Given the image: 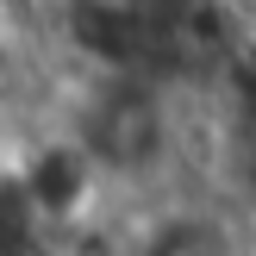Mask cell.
I'll return each mask as SVG.
<instances>
[{
  "instance_id": "1",
  "label": "cell",
  "mask_w": 256,
  "mask_h": 256,
  "mask_svg": "<svg viewBox=\"0 0 256 256\" xmlns=\"http://www.w3.org/2000/svg\"><path fill=\"white\" fill-rule=\"evenodd\" d=\"M82 150L106 169H144L162 150V106L138 75H119L82 112Z\"/></svg>"
},
{
  "instance_id": "2",
  "label": "cell",
  "mask_w": 256,
  "mask_h": 256,
  "mask_svg": "<svg viewBox=\"0 0 256 256\" xmlns=\"http://www.w3.org/2000/svg\"><path fill=\"white\" fill-rule=\"evenodd\" d=\"M69 38H75L94 62H106V69H119V75H138L150 56H156L162 25L150 19L138 0H75Z\"/></svg>"
},
{
  "instance_id": "3",
  "label": "cell",
  "mask_w": 256,
  "mask_h": 256,
  "mask_svg": "<svg viewBox=\"0 0 256 256\" xmlns=\"http://www.w3.org/2000/svg\"><path fill=\"white\" fill-rule=\"evenodd\" d=\"M88 162H94V156L75 150V144H50V150H38V156L25 162V188H32V200L44 206V219H62V212L82 206Z\"/></svg>"
},
{
  "instance_id": "4",
  "label": "cell",
  "mask_w": 256,
  "mask_h": 256,
  "mask_svg": "<svg viewBox=\"0 0 256 256\" xmlns=\"http://www.w3.org/2000/svg\"><path fill=\"white\" fill-rule=\"evenodd\" d=\"M38 219H44V206L32 200L25 175H0V256H25L32 250Z\"/></svg>"
},
{
  "instance_id": "5",
  "label": "cell",
  "mask_w": 256,
  "mask_h": 256,
  "mask_svg": "<svg viewBox=\"0 0 256 256\" xmlns=\"http://www.w3.org/2000/svg\"><path fill=\"white\" fill-rule=\"evenodd\" d=\"M144 256H225V238L206 219H162L144 238Z\"/></svg>"
},
{
  "instance_id": "6",
  "label": "cell",
  "mask_w": 256,
  "mask_h": 256,
  "mask_svg": "<svg viewBox=\"0 0 256 256\" xmlns=\"http://www.w3.org/2000/svg\"><path fill=\"white\" fill-rule=\"evenodd\" d=\"M250 132H256V125H250ZM250 169H256V144H250Z\"/></svg>"
},
{
  "instance_id": "7",
  "label": "cell",
  "mask_w": 256,
  "mask_h": 256,
  "mask_svg": "<svg viewBox=\"0 0 256 256\" xmlns=\"http://www.w3.org/2000/svg\"><path fill=\"white\" fill-rule=\"evenodd\" d=\"M0 69H6V44H0Z\"/></svg>"
}]
</instances>
